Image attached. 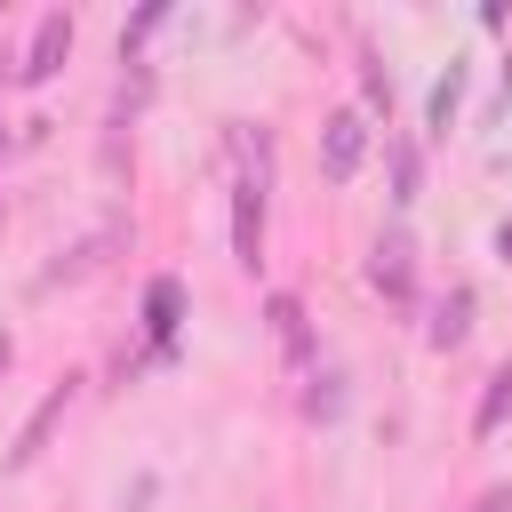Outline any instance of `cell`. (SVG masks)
I'll list each match as a JSON object with an SVG mask.
<instances>
[{"label": "cell", "mask_w": 512, "mask_h": 512, "mask_svg": "<svg viewBox=\"0 0 512 512\" xmlns=\"http://www.w3.org/2000/svg\"><path fill=\"white\" fill-rule=\"evenodd\" d=\"M104 248H112V232H88V240H72V248H64V256H56V264H48L40 280H32V288L48 296V288H64V280H80V272H96V264H104Z\"/></svg>", "instance_id": "obj_10"}, {"label": "cell", "mask_w": 512, "mask_h": 512, "mask_svg": "<svg viewBox=\"0 0 512 512\" xmlns=\"http://www.w3.org/2000/svg\"><path fill=\"white\" fill-rule=\"evenodd\" d=\"M504 416H512V360H496V368H488V384H480V408H472V440H488Z\"/></svg>", "instance_id": "obj_11"}, {"label": "cell", "mask_w": 512, "mask_h": 512, "mask_svg": "<svg viewBox=\"0 0 512 512\" xmlns=\"http://www.w3.org/2000/svg\"><path fill=\"white\" fill-rule=\"evenodd\" d=\"M8 360H16V336H8V328H0V376H8Z\"/></svg>", "instance_id": "obj_18"}, {"label": "cell", "mask_w": 512, "mask_h": 512, "mask_svg": "<svg viewBox=\"0 0 512 512\" xmlns=\"http://www.w3.org/2000/svg\"><path fill=\"white\" fill-rule=\"evenodd\" d=\"M184 320H192V288H184L176 272H152V280H144V304H136V328H144V352H152L160 368L176 360Z\"/></svg>", "instance_id": "obj_1"}, {"label": "cell", "mask_w": 512, "mask_h": 512, "mask_svg": "<svg viewBox=\"0 0 512 512\" xmlns=\"http://www.w3.org/2000/svg\"><path fill=\"white\" fill-rule=\"evenodd\" d=\"M368 144H376V120H368L360 104H336V112L320 120V176H328V184H352L360 160H368Z\"/></svg>", "instance_id": "obj_2"}, {"label": "cell", "mask_w": 512, "mask_h": 512, "mask_svg": "<svg viewBox=\"0 0 512 512\" xmlns=\"http://www.w3.org/2000/svg\"><path fill=\"white\" fill-rule=\"evenodd\" d=\"M264 328H272V344H280V360L288 368H320V344H312V312H304V296L296 288H272L264 296Z\"/></svg>", "instance_id": "obj_4"}, {"label": "cell", "mask_w": 512, "mask_h": 512, "mask_svg": "<svg viewBox=\"0 0 512 512\" xmlns=\"http://www.w3.org/2000/svg\"><path fill=\"white\" fill-rule=\"evenodd\" d=\"M464 88H472V56H448V64L432 72V88H424V136H448V128H456Z\"/></svg>", "instance_id": "obj_7"}, {"label": "cell", "mask_w": 512, "mask_h": 512, "mask_svg": "<svg viewBox=\"0 0 512 512\" xmlns=\"http://www.w3.org/2000/svg\"><path fill=\"white\" fill-rule=\"evenodd\" d=\"M168 16H176V0H144V8H136L128 24H120V64H136V48H144V40H152V32L168 24Z\"/></svg>", "instance_id": "obj_14"}, {"label": "cell", "mask_w": 512, "mask_h": 512, "mask_svg": "<svg viewBox=\"0 0 512 512\" xmlns=\"http://www.w3.org/2000/svg\"><path fill=\"white\" fill-rule=\"evenodd\" d=\"M472 320H480V296H472V288L456 280L448 296H432V320H424V344H432V352H456V344L472 336Z\"/></svg>", "instance_id": "obj_8"}, {"label": "cell", "mask_w": 512, "mask_h": 512, "mask_svg": "<svg viewBox=\"0 0 512 512\" xmlns=\"http://www.w3.org/2000/svg\"><path fill=\"white\" fill-rule=\"evenodd\" d=\"M360 112H368V120L384 112V128H392V72H384L376 48H360Z\"/></svg>", "instance_id": "obj_13"}, {"label": "cell", "mask_w": 512, "mask_h": 512, "mask_svg": "<svg viewBox=\"0 0 512 512\" xmlns=\"http://www.w3.org/2000/svg\"><path fill=\"white\" fill-rule=\"evenodd\" d=\"M496 264H512V216L496 224Z\"/></svg>", "instance_id": "obj_17"}, {"label": "cell", "mask_w": 512, "mask_h": 512, "mask_svg": "<svg viewBox=\"0 0 512 512\" xmlns=\"http://www.w3.org/2000/svg\"><path fill=\"white\" fill-rule=\"evenodd\" d=\"M0 144H8V120H0Z\"/></svg>", "instance_id": "obj_19"}, {"label": "cell", "mask_w": 512, "mask_h": 512, "mask_svg": "<svg viewBox=\"0 0 512 512\" xmlns=\"http://www.w3.org/2000/svg\"><path fill=\"white\" fill-rule=\"evenodd\" d=\"M72 32H80V24H72V8H48V16L32 24V40H24V64H16V80H24V88L56 80V72H64V56H72Z\"/></svg>", "instance_id": "obj_6"}, {"label": "cell", "mask_w": 512, "mask_h": 512, "mask_svg": "<svg viewBox=\"0 0 512 512\" xmlns=\"http://www.w3.org/2000/svg\"><path fill=\"white\" fill-rule=\"evenodd\" d=\"M472 512H512V480H496V488H480V496H472Z\"/></svg>", "instance_id": "obj_16"}, {"label": "cell", "mask_w": 512, "mask_h": 512, "mask_svg": "<svg viewBox=\"0 0 512 512\" xmlns=\"http://www.w3.org/2000/svg\"><path fill=\"white\" fill-rule=\"evenodd\" d=\"M152 496H160V480H152V472H136V480H128V488H120V512H144V504H152Z\"/></svg>", "instance_id": "obj_15"}, {"label": "cell", "mask_w": 512, "mask_h": 512, "mask_svg": "<svg viewBox=\"0 0 512 512\" xmlns=\"http://www.w3.org/2000/svg\"><path fill=\"white\" fill-rule=\"evenodd\" d=\"M344 400H352V392H344V368H312V384H304V416H312V424H336Z\"/></svg>", "instance_id": "obj_12"}, {"label": "cell", "mask_w": 512, "mask_h": 512, "mask_svg": "<svg viewBox=\"0 0 512 512\" xmlns=\"http://www.w3.org/2000/svg\"><path fill=\"white\" fill-rule=\"evenodd\" d=\"M80 384H88V376H56V384L40 392V408H32V416L16 424V440H8V472H32V464H40V448H48V440H56V424L72 416Z\"/></svg>", "instance_id": "obj_3"}, {"label": "cell", "mask_w": 512, "mask_h": 512, "mask_svg": "<svg viewBox=\"0 0 512 512\" xmlns=\"http://www.w3.org/2000/svg\"><path fill=\"white\" fill-rule=\"evenodd\" d=\"M384 176H392V208H416V192H424V144L408 128H384Z\"/></svg>", "instance_id": "obj_9"}, {"label": "cell", "mask_w": 512, "mask_h": 512, "mask_svg": "<svg viewBox=\"0 0 512 512\" xmlns=\"http://www.w3.org/2000/svg\"><path fill=\"white\" fill-rule=\"evenodd\" d=\"M368 288H376V296H392V304H408V296H416V240H408L400 224H384V232L368 240Z\"/></svg>", "instance_id": "obj_5"}]
</instances>
